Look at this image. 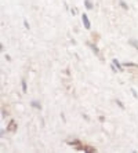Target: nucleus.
<instances>
[{
    "label": "nucleus",
    "instance_id": "1",
    "mask_svg": "<svg viewBox=\"0 0 138 153\" xmlns=\"http://www.w3.org/2000/svg\"><path fill=\"white\" fill-rule=\"evenodd\" d=\"M81 19H83V25H84V28L86 29H90V21H89V18H87V15L86 14H83L81 15Z\"/></svg>",
    "mask_w": 138,
    "mask_h": 153
},
{
    "label": "nucleus",
    "instance_id": "2",
    "mask_svg": "<svg viewBox=\"0 0 138 153\" xmlns=\"http://www.w3.org/2000/svg\"><path fill=\"white\" fill-rule=\"evenodd\" d=\"M7 130H8V131H11V132L17 131V124H15V121H14V120H11V121H10V124H8Z\"/></svg>",
    "mask_w": 138,
    "mask_h": 153
},
{
    "label": "nucleus",
    "instance_id": "3",
    "mask_svg": "<svg viewBox=\"0 0 138 153\" xmlns=\"http://www.w3.org/2000/svg\"><path fill=\"white\" fill-rule=\"evenodd\" d=\"M84 4H86V7H87V10H91V8H92V4H91V1H90V0H86Z\"/></svg>",
    "mask_w": 138,
    "mask_h": 153
},
{
    "label": "nucleus",
    "instance_id": "4",
    "mask_svg": "<svg viewBox=\"0 0 138 153\" xmlns=\"http://www.w3.org/2000/svg\"><path fill=\"white\" fill-rule=\"evenodd\" d=\"M113 65H116V68L119 69V71H123V69H122V66H120V64H119L116 59H113Z\"/></svg>",
    "mask_w": 138,
    "mask_h": 153
},
{
    "label": "nucleus",
    "instance_id": "5",
    "mask_svg": "<svg viewBox=\"0 0 138 153\" xmlns=\"http://www.w3.org/2000/svg\"><path fill=\"white\" fill-rule=\"evenodd\" d=\"M130 44H133V46H134L135 48H138V43L135 42V40H133V39H131V40H130Z\"/></svg>",
    "mask_w": 138,
    "mask_h": 153
},
{
    "label": "nucleus",
    "instance_id": "6",
    "mask_svg": "<svg viewBox=\"0 0 138 153\" xmlns=\"http://www.w3.org/2000/svg\"><path fill=\"white\" fill-rule=\"evenodd\" d=\"M32 106H35V108H39L40 109V103H37L36 101H32Z\"/></svg>",
    "mask_w": 138,
    "mask_h": 153
},
{
    "label": "nucleus",
    "instance_id": "7",
    "mask_svg": "<svg viewBox=\"0 0 138 153\" xmlns=\"http://www.w3.org/2000/svg\"><path fill=\"white\" fill-rule=\"evenodd\" d=\"M22 90H24V93H26V83H25V80H22Z\"/></svg>",
    "mask_w": 138,
    "mask_h": 153
},
{
    "label": "nucleus",
    "instance_id": "8",
    "mask_svg": "<svg viewBox=\"0 0 138 153\" xmlns=\"http://www.w3.org/2000/svg\"><path fill=\"white\" fill-rule=\"evenodd\" d=\"M124 66H138L137 64H131V62H126L124 64Z\"/></svg>",
    "mask_w": 138,
    "mask_h": 153
}]
</instances>
